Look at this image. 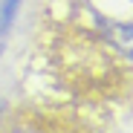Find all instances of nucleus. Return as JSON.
I'll return each mask as SVG.
<instances>
[{
	"mask_svg": "<svg viewBox=\"0 0 133 133\" xmlns=\"http://www.w3.org/2000/svg\"><path fill=\"white\" fill-rule=\"evenodd\" d=\"M104 35L122 55L133 58V23H104Z\"/></svg>",
	"mask_w": 133,
	"mask_h": 133,
	"instance_id": "1",
	"label": "nucleus"
},
{
	"mask_svg": "<svg viewBox=\"0 0 133 133\" xmlns=\"http://www.w3.org/2000/svg\"><path fill=\"white\" fill-rule=\"evenodd\" d=\"M17 9H20V0H3L0 3V29H9V23L15 20Z\"/></svg>",
	"mask_w": 133,
	"mask_h": 133,
	"instance_id": "2",
	"label": "nucleus"
},
{
	"mask_svg": "<svg viewBox=\"0 0 133 133\" xmlns=\"http://www.w3.org/2000/svg\"><path fill=\"white\" fill-rule=\"evenodd\" d=\"M130 3H133V0H130Z\"/></svg>",
	"mask_w": 133,
	"mask_h": 133,
	"instance_id": "3",
	"label": "nucleus"
}]
</instances>
